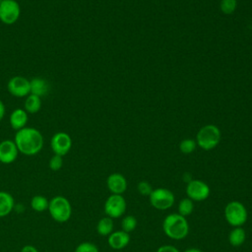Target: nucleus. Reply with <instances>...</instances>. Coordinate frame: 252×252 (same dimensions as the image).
<instances>
[{"mask_svg": "<svg viewBox=\"0 0 252 252\" xmlns=\"http://www.w3.org/2000/svg\"><path fill=\"white\" fill-rule=\"evenodd\" d=\"M177 210H178L179 215L186 218V217L190 216L193 213V211H194V202L191 199H189L188 197L183 198L179 201Z\"/></svg>", "mask_w": 252, "mask_h": 252, "instance_id": "22", "label": "nucleus"}, {"mask_svg": "<svg viewBox=\"0 0 252 252\" xmlns=\"http://www.w3.org/2000/svg\"><path fill=\"white\" fill-rule=\"evenodd\" d=\"M8 92L16 97H25L31 94L30 80L23 76H14L7 83Z\"/></svg>", "mask_w": 252, "mask_h": 252, "instance_id": "11", "label": "nucleus"}, {"mask_svg": "<svg viewBox=\"0 0 252 252\" xmlns=\"http://www.w3.org/2000/svg\"><path fill=\"white\" fill-rule=\"evenodd\" d=\"M14 142L19 153L25 156H34L43 148L42 134L33 127H24L16 131Z\"/></svg>", "mask_w": 252, "mask_h": 252, "instance_id": "1", "label": "nucleus"}, {"mask_svg": "<svg viewBox=\"0 0 252 252\" xmlns=\"http://www.w3.org/2000/svg\"><path fill=\"white\" fill-rule=\"evenodd\" d=\"M49 200L42 195H35L31 200V207L34 212L42 213L48 209Z\"/></svg>", "mask_w": 252, "mask_h": 252, "instance_id": "21", "label": "nucleus"}, {"mask_svg": "<svg viewBox=\"0 0 252 252\" xmlns=\"http://www.w3.org/2000/svg\"><path fill=\"white\" fill-rule=\"evenodd\" d=\"M149 201L151 206L155 209L165 211L174 205L175 196L169 189L158 187L153 190L149 196Z\"/></svg>", "mask_w": 252, "mask_h": 252, "instance_id": "6", "label": "nucleus"}, {"mask_svg": "<svg viewBox=\"0 0 252 252\" xmlns=\"http://www.w3.org/2000/svg\"><path fill=\"white\" fill-rule=\"evenodd\" d=\"M50 148L53 155L64 157L72 148V138L66 132L55 133L50 140Z\"/></svg>", "mask_w": 252, "mask_h": 252, "instance_id": "10", "label": "nucleus"}, {"mask_svg": "<svg viewBox=\"0 0 252 252\" xmlns=\"http://www.w3.org/2000/svg\"><path fill=\"white\" fill-rule=\"evenodd\" d=\"M114 228L113 219L105 216L101 218L96 224V231L101 236H108Z\"/></svg>", "mask_w": 252, "mask_h": 252, "instance_id": "20", "label": "nucleus"}, {"mask_svg": "<svg viewBox=\"0 0 252 252\" xmlns=\"http://www.w3.org/2000/svg\"><path fill=\"white\" fill-rule=\"evenodd\" d=\"M184 252H203L202 250H200V249H198V248H188V249H186Z\"/></svg>", "mask_w": 252, "mask_h": 252, "instance_id": "32", "label": "nucleus"}, {"mask_svg": "<svg viewBox=\"0 0 252 252\" xmlns=\"http://www.w3.org/2000/svg\"><path fill=\"white\" fill-rule=\"evenodd\" d=\"M41 108V98L35 94H30L26 96L25 103H24V109L27 113L34 114L38 112Z\"/></svg>", "mask_w": 252, "mask_h": 252, "instance_id": "19", "label": "nucleus"}, {"mask_svg": "<svg viewBox=\"0 0 252 252\" xmlns=\"http://www.w3.org/2000/svg\"><path fill=\"white\" fill-rule=\"evenodd\" d=\"M21 15V7L16 0H3L0 3V21L5 25L15 24Z\"/></svg>", "mask_w": 252, "mask_h": 252, "instance_id": "9", "label": "nucleus"}, {"mask_svg": "<svg viewBox=\"0 0 252 252\" xmlns=\"http://www.w3.org/2000/svg\"><path fill=\"white\" fill-rule=\"evenodd\" d=\"M130 242V234L121 230L112 231L107 236V243L110 248L114 250H121L125 248Z\"/></svg>", "mask_w": 252, "mask_h": 252, "instance_id": "14", "label": "nucleus"}, {"mask_svg": "<svg viewBox=\"0 0 252 252\" xmlns=\"http://www.w3.org/2000/svg\"><path fill=\"white\" fill-rule=\"evenodd\" d=\"M137 190L138 192L142 195V196H150L151 193L153 192L154 188L152 187L151 183H149L148 181L142 180L137 184Z\"/></svg>", "mask_w": 252, "mask_h": 252, "instance_id": "28", "label": "nucleus"}, {"mask_svg": "<svg viewBox=\"0 0 252 252\" xmlns=\"http://www.w3.org/2000/svg\"><path fill=\"white\" fill-rule=\"evenodd\" d=\"M236 0H221L220 4V11L225 15H230L236 8Z\"/></svg>", "mask_w": 252, "mask_h": 252, "instance_id": "25", "label": "nucleus"}, {"mask_svg": "<svg viewBox=\"0 0 252 252\" xmlns=\"http://www.w3.org/2000/svg\"><path fill=\"white\" fill-rule=\"evenodd\" d=\"M156 252H180L178 248L173 245H161L159 246Z\"/></svg>", "mask_w": 252, "mask_h": 252, "instance_id": "29", "label": "nucleus"}, {"mask_svg": "<svg viewBox=\"0 0 252 252\" xmlns=\"http://www.w3.org/2000/svg\"><path fill=\"white\" fill-rule=\"evenodd\" d=\"M246 240V231L242 226L233 227L228 234V242L233 247L241 246Z\"/></svg>", "mask_w": 252, "mask_h": 252, "instance_id": "18", "label": "nucleus"}, {"mask_svg": "<svg viewBox=\"0 0 252 252\" xmlns=\"http://www.w3.org/2000/svg\"><path fill=\"white\" fill-rule=\"evenodd\" d=\"M2 1H3V0H0V3H1V2H2Z\"/></svg>", "mask_w": 252, "mask_h": 252, "instance_id": "33", "label": "nucleus"}, {"mask_svg": "<svg viewBox=\"0 0 252 252\" xmlns=\"http://www.w3.org/2000/svg\"><path fill=\"white\" fill-rule=\"evenodd\" d=\"M106 187L111 194L122 195L127 189V180L121 173L114 172L107 176Z\"/></svg>", "mask_w": 252, "mask_h": 252, "instance_id": "13", "label": "nucleus"}, {"mask_svg": "<svg viewBox=\"0 0 252 252\" xmlns=\"http://www.w3.org/2000/svg\"><path fill=\"white\" fill-rule=\"evenodd\" d=\"M163 233L172 240H182L189 233V223L185 217L178 213L167 215L161 224Z\"/></svg>", "mask_w": 252, "mask_h": 252, "instance_id": "2", "label": "nucleus"}, {"mask_svg": "<svg viewBox=\"0 0 252 252\" xmlns=\"http://www.w3.org/2000/svg\"><path fill=\"white\" fill-rule=\"evenodd\" d=\"M14 206L15 201L13 196L6 191H0V218L10 215L14 209Z\"/></svg>", "mask_w": 252, "mask_h": 252, "instance_id": "16", "label": "nucleus"}, {"mask_svg": "<svg viewBox=\"0 0 252 252\" xmlns=\"http://www.w3.org/2000/svg\"><path fill=\"white\" fill-rule=\"evenodd\" d=\"M220 140V132L215 125H206L202 127L196 136V144L204 151L215 149Z\"/></svg>", "mask_w": 252, "mask_h": 252, "instance_id": "5", "label": "nucleus"}, {"mask_svg": "<svg viewBox=\"0 0 252 252\" xmlns=\"http://www.w3.org/2000/svg\"><path fill=\"white\" fill-rule=\"evenodd\" d=\"M28 119H29L28 113L24 108H16L10 114V117H9L10 126L15 131L21 130L22 128L26 127L28 123Z\"/></svg>", "mask_w": 252, "mask_h": 252, "instance_id": "15", "label": "nucleus"}, {"mask_svg": "<svg viewBox=\"0 0 252 252\" xmlns=\"http://www.w3.org/2000/svg\"><path fill=\"white\" fill-rule=\"evenodd\" d=\"M127 209L126 200L122 195L111 194L104 202L103 210L107 217L111 219H118L121 218Z\"/></svg>", "mask_w": 252, "mask_h": 252, "instance_id": "7", "label": "nucleus"}, {"mask_svg": "<svg viewBox=\"0 0 252 252\" xmlns=\"http://www.w3.org/2000/svg\"><path fill=\"white\" fill-rule=\"evenodd\" d=\"M31 85V94H35L39 97L45 95L49 91V84L46 80L42 78H33L30 81Z\"/></svg>", "mask_w": 252, "mask_h": 252, "instance_id": "17", "label": "nucleus"}, {"mask_svg": "<svg viewBox=\"0 0 252 252\" xmlns=\"http://www.w3.org/2000/svg\"><path fill=\"white\" fill-rule=\"evenodd\" d=\"M74 252H99V250L94 243L85 241V242H81L76 247Z\"/></svg>", "mask_w": 252, "mask_h": 252, "instance_id": "26", "label": "nucleus"}, {"mask_svg": "<svg viewBox=\"0 0 252 252\" xmlns=\"http://www.w3.org/2000/svg\"><path fill=\"white\" fill-rule=\"evenodd\" d=\"M137 224H138V220L136 217L132 215H127L121 220V229L127 233H130L135 230V228L137 227Z\"/></svg>", "mask_w": 252, "mask_h": 252, "instance_id": "23", "label": "nucleus"}, {"mask_svg": "<svg viewBox=\"0 0 252 252\" xmlns=\"http://www.w3.org/2000/svg\"><path fill=\"white\" fill-rule=\"evenodd\" d=\"M47 211L50 217L57 222H66L72 216L70 201L64 196H55L49 200Z\"/></svg>", "mask_w": 252, "mask_h": 252, "instance_id": "3", "label": "nucleus"}, {"mask_svg": "<svg viewBox=\"0 0 252 252\" xmlns=\"http://www.w3.org/2000/svg\"><path fill=\"white\" fill-rule=\"evenodd\" d=\"M196 146H197L196 141H194L192 139H184L179 144V150L182 154L188 155L195 151Z\"/></svg>", "mask_w": 252, "mask_h": 252, "instance_id": "24", "label": "nucleus"}, {"mask_svg": "<svg viewBox=\"0 0 252 252\" xmlns=\"http://www.w3.org/2000/svg\"><path fill=\"white\" fill-rule=\"evenodd\" d=\"M224 219L232 227L242 226L248 220V212L246 207L239 201L228 202L223 211Z\"/></svg>", "mask_w": 252, "mask_h": 252, "instance_id": "4", "label": "nucleus"}, {"mask_svg": "<svg viewBox=\"0 0 252 252\" xmlns=\"http://www.w3.org/2000/svg\"><path fill=\"white\" fill-rule=\"evenodd\" d=\"M185 192L187 197L193 202H202L209 198L211 189L205 181L200 179H191L187 182Z\"/></svg>", "mask_w": 252, "mask_h": 252, "instance_id": "8", "label": "nucleus"}, {"mask_svg": "<svg viewBox=\"0 0 252 252\" xmlns=\"http://www.w3.org/2000/svg\"><path fill=\"white\" fill-rule=\"evenodd\" d=\"M49 168L53 171L59 170L63 166V157L58 156V155H53L48 162Z\"/></svg>", "mask_w": 252, "mask_h": 252, "instance_id": "27", "label": "nucleus"}, {"mask_svg": "<svg viewBox=\"0 0 252 252\" xmlns=\"http://www.w3.org/2000/svg\"><path fill=\"white\" fill-rule=\"evenodd\" d=\"M4 115H5V105L3 101L0 99V121L3 119Z\"/></svg>", "mask_w": 252, "mask_h": 252, "instance_id": "31", "label": "nucleus"}, {"mask_svg": "<svg viewBox=\"0 0 252 252\" xmlns=\"http://www.w3.org/2000/svg\"><path fill=\"white\" fill-rule=\"evenodd\" d=\"M21 252H38V250L32 246V245H25L22 249H21Z\"/></svg>", "mask_w": 252, "mask_h": 252, "instance_id": "30", "label": "nucleus"}, {"mask_svg": "<svg viewBox=\"0 0 252 252\" xmlns=\"http://www.w3.org/2000/svg\"><path fill=\"white\" fill-rule=\"evenodd\" d=\"M19 155L14 140H3L0 142V162L9 164L14 162Z\"/></svg>", "mask_w": 252, "mask_h": 252, "instance_id": "12", "label": "nucleus"}]
</instances>
